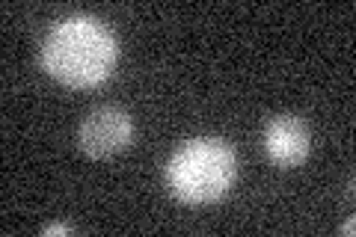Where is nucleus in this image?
<instances>
[{
	"label": "nucleus",
	"instance_id": "nucleus-1",
	"mask_svg": "<svg viewBox=\"0 0 356 237\" xmlns=\"http://www.w3.org/2000/svg\"><path fill=\"white\" fill-rule=\"evenodd\" d=\"M116 39L92 15H69L54 24L42 44V65L72 86H95L113 72Z\"/></svg>",
	"mask_w": 356,
	"mask_h": 237
},
{
	"label": "nucleus",
	"instance_id": "nucleus-4",
	"mask_svg": "<svg viewBox=\"0 0 356 237\" xmlns=\"http://www.w3.org/2000/svg\"><path fill=\"white\" fill-rule=\"evenodd\" d=\"M309 128L300 116L285 113V116H273L264 125V152L276 166H300L309 157Z\"/></svg>",
	"mask_w": 356,
	"mask_h": 237
},
{
	"label": "nucleus",
	"instance_id": "nucleus-6",
	"mask_svg": "<svg viewBox=\"0 0 356 237\" xmlns=\"http://www.w3.org/2000/svg\"><path fill=\"white\" fill-rule=\"evenodd\" d=\"M341 234H353V220H348L341 225Z\"/></svg>",
	"mask_w": 356,
	"mask_h": 237
},
{
	"label": "nucleus",
	"instance_id": "nucleus-5",
	"mask_svg": "<svg viewBox=\"0 0 356 237\" xmlns=\"http://www.w3.org/2000/svg\"><path fill=\"white\" fill-rule=\"evenodd\" d=\"M74 229L72 225H65V222H54V225H44L42 234H72Z\"/></svg>",
	"mask_w": 356,
	"mask_h": 237
},
{
	"label": "nucleus",
	"instance_id": "nucleus-3",
	"mask_svg": "<svg viewBox=\"0 0 356 237\" xmlns=\"http://www.w3.org/2000/svg\"><path fill=\"white\" fill-rule=\"evenodd\" d=\"M134 137V122L122 107H95L77 128V145L89 157H113Z\"/></svg>",
	"mask_w": 356,
	"mask_h": 237
},
{
	"label": "nucleus",
	"instance_id": "nucleus-2",
	"mask_svg": "<svg viewBox=\"0 0 356 237\" xmlns=\"http://www.w3.org/2000/svg\"><path fill=\"white\" fill-rule=\"evenodd\" d=\"M235 152L222 140H191L166 163V184L181 202H214L232 187Z\"/></svg>",
	"mask_w": 356,
	"mask_h": 237
}]
</instances>
